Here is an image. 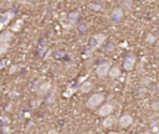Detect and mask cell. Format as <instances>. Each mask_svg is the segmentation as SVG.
I'll return each instance as SVG.
<instances>
[{
	"instance_id": "8fae6325",
	"label": "cell",
	"mask_w": 159,
	"mask_h": 134,
	"mask_svg": "<svg viewBox=\"0 0 159 134\" xmlns=\"http://www.w3.org/2000/svg\"><path fill=\"white\" fill-rule=\"evenodd\" d=\"M81 91L83 92V93H87V92H90L91 89H92V83L91 82H88V81H86V82H83L82 85H81Z\"/></svg>"
},
{
	"instance_id": "2e32d148",
	"label": "cell",
	"mask_w": 159,
	"mask_h": 134,
	"mask_svg": "<svg viewBox=\"0 0 159 134\" xmlns=\"http://www.w3.org/2000/svg\"><path fill=\"white\" fill-rule=\"evenodd\" d=\"M21 25H23V20H19L14 26H13V31H19L21 29Z\"/></svg>"
},
{
	"instance_id": "d6986e66",
	"label": "cell",
	"mask_w": 159,
	"mask_h": 134,
	"mask_svg": "<svg viewBox=\"0 0 159 134\" xmlns=\"http://www.w3.org/2000/svg\"><path fill=\"white\" fill-rule=\"evenodd\" d=\"M123 4H126V5L131 6V4H132V0H123Z\"/></svg>"
},
{
	"instance_id": "5bb4252c",
	"label": "cell",
	"mask_w": 159,
	"mask_h": 134,
	"mask_svg": "<svg viewBox=\"0 0 159 134\" xmlns=\"http://www.w3.org/2000/svg\"><path fill=\"white\" fill-rule=\"evenodd\" d=\"M113 123H114V121H113V118H112V117H106L102 124H103V127L108 128V127H112V125H113Z\"/></svg>"
},
{
	"instance_id": "9a60e30c",
	"label": "cell",
	"mask_w": 159,
	"mask_h": 134,
	"mask_svg": "<svg viewBox=\"0 0 159 134\" xmlns=\"http://www.w3.org/2000/svg\"><path fill=\"white\" fill-rule=\"evenodd\" d=\"M8 50H9V42H6V44H0V56L4 55Z\"/></svg>"
},
{
	"instance_id": "603a6c76",
	"label": "cell",
	"mask_w": 159,
	"mask_h": 134,
	"mask_svg": "<svg viewBox=\"0 0 159 134\" xmlns=\"http://www.w3.org/2000/svg\"><path fill=\"white\" fill-rule=\"evenodd\" d=\"M4 65H5V61H2V62H0V68H3Z\"/></svg>"
},
{
	"instance_id": "4fadbf2b",
	"label": "cell",
	"mask_w": 159,
	"mask_h": 134,
	"mask_svg": "<svg viewBox=\"0 0 159 134\" xmlns=\"http://www.w3.org/2000/svg\"><path fill=\"white\" fill-rule=\"evenodd\" d=\"M50 87H51V85H50L49 82H46V83H43L41 86H40V89H39V93H40V94H44L45 92H47V91L50 89Z\"/></svg>"
},
{
	"instance_id": "484cf974",
	"label": "cell",
	"mask_w": 159,
	"mask_h": 134,
	"mask_svg": "<svg viewBox=\"0 0 159 134\" xmlns=\"http://www.w3.org/2000/svg\"><path fill=\"white\" fill-rule=\"evenodd\" d=\"M158 57H159V56H158Z\"/></svg>"
},
{
	"instance_id": "ac0fdd59",
	"label": "cell",
	"mask_w": 159,
	"mask_h": 134,
	"mask_svg": "<svg viewBox=\"0 0 159 134\" xmlns=\"http://www.w3.org/2000/svg\"><path fill=\"white\" fill-rule=\"evenodd\" d=\"M147 41H148V42H154V41H155V37H154L153 35H148V36H147Z\"/></svg>"
},
{
	"instance_id": "7402d4cb",
	"label": "cell",
	"mask_w": 159,
	"mask_h": 134,
	"mask_svg": "<svg viewBox=\"0 0 159 134\" xmlns=\"http://www.w3.org/2000/svg\"><path fill=\"white\" fill-rule=\"evenodd\" d=\"M16 67H17V66H13V68L10 70V73H13V72H15V71H16Z\"/></svg>"
},
{
	"instance_id": "cb8c5ba5",
	"label": "cell",
	"mask_w": 159,
	"mask_h": 134,
	"mask_svg": "<svg viewBox=\"0 0 159 134\" xmlns=\"http://www.w3.org/2000/svg\"><path fill=\"white\" fill-rule=\"evenodd\" d=\"M10 109H11V104H9V106H8V108H6V110H10Z\"/></svg>"
},
{
	"instance_id": "5b68a950",
	"label": "cell",
	"mask_w": 159,
	"mask_h": 134,
	"mask_svg": "<svg viewBox=\"0 0 159 134\" xmlns=\"http://www.w3.org/2000/svg\"><path fill=\"white\" fill-rule=\"evenodd\" d=\"M109 72V65L108 63H101L98 65L97 70H96V73L99 76V77H105V76H107Z\"/></svg>"
},
{
	"instance_id": "7a4b0ae2",
	"label": "cell",
	"mask_w": 159,
	"mask_h": 134,
	"mask_svg": "<svg viewBox=\"0 0 159 134\" xmlns=\"http://www.w3.org/2000/svg\"><path fill=\"white\" fill-rule=\"evenodd\" d=\"M105 40H106V35H103V34H97V35H94L93 37H91V40L88 41V46H90L92 50H94V49L98 47L99 45H102V44L105 42Z\"/></svg>"
},
{
	"instance_id": "e0dca14e",
	"label": "cell",
	"mask_w": 159,
	"mask_h": 134,
	"mask_svg": "<svg viewBox=\"0 0 159 134\" xmlns=\"http://www.w3.org/2000/svg\"><path fill=\"white\" fill-rule=\"evenodd\" d=\"M73 92H75V88H68L67 91H65L64 96H65V97H68V96H71V94H72Z\"/></svg>"
},
{
	"instance_id": "44dd1931",
	"label": "cell",
	"mask_w": 159,
	"mask_h": 134,
	"mask_svg": "<svg viewBox=\"0 0 159 134\" xmlns=\"http://www.w3.org/2000/svg\"><path fill=\"white\" fill-rule=\"evenodd\" d=\"M47 134H57V130H55V129H51V130H50Z\"/></svg>"
},
{
	"instance_id": "9c48e42d",
	"label": "cell",
	"mask_w": 159,
	"mask_h": 134,
	"mask_svg": "<svg viewBox=\"0 0 159 134\" xmlns=\"http://www.w3.org/2000/svg\"><path fill=\"white\" fill-rule=\"evenodd\" d=\"M11 36H13L11 31H4V32H2V35H0V44L9 42L10 39H11Z\"/></svg>"
},
{
	"instance_id": "30bf717a",
	"label": "cell",
	"mask_w": 159,
	"mask_h": 134,
	"mask_svg": "<svg viewBox=\"0 0 159 134\" xmlns=\"http://www.w3.org/2000/svg\"><path fill=\"white\" fill-rule=\"evenodd\" d=\"M78 17H80V14L77 13V11H73V13H70L68 14V21L71 23V24H75L77 20H78Z\"/></svg>"
},
{
	"instance_id": "3957f363",
	"label": "cell",
	"mask_w": 159,
	"mask_h": 134,
	"mask_svg": "<svg viewBox=\"0 0 159 134\" xmlns=\"http://www.w3.org/2000/svg\"><path fill=\"white\" fill-rule=\"evenodd\" d=\"M14 17V13L13 11H6L5 14H3L0 16V29H4V26L8 25V23Z\"/></svg>"
},
{
	"instance_id": "ffe728a7",
	"label": "cell",
	"mask_w": 159,
	"mask_h": 134,
	"mask_svg": "<svg viewBox=\"0 0 159 134\" xmlns=\"http://www.w3.org/2000/svg\"><path fill=\"white\" fill-rule=\"evenodd\" d=\"M91 6H92L94 10H99V9H101V6H99V5H94V4H91Z\"/></svg>"
},
{
	"instance_id": "6da1fadb",
	"label": "cell",
	"mask_w": 159,
	"mask_h": 134,
	"mask_svg": "<svg viewBox=\"0 0 159 134\" xmlns=\"http://www.w3.org/2000/svg\"><path fill=\"white\" fill-rule=\"evenodd\" d=\"M103 100H105V96H103L102 93H94V94H92L91 97L88 98L87 106H88L90 108H94V107H97V106L101 104V103L103 102Z\"/></svg>"
},
{
	"instance_id": "277c9868",
	"label": "cell",
	"mask_w": 159,
	"mask_h": 134,
	"mask_svg": "<svg viewBox=\"0 0 159 134\" xmlns=\"http://www.w3.org/2000/svg\"><path fill=\"white\" fill-rule=\"evenodd\" d=\"M132 122H133V119H132V117H131V114H128V113H126V114H123V116L119 118V127H122V128H126V127H129L131 124H132Z\"/></svg>"
},
{
	"instance_id": "7c38bea8",
	"label": "cell",
	"mask_w": 159,
	"mask_h": 134,
	"mask_svg": "<svg viewBox=\"0 0 159 134\" xmlns=\"http://www.w3.org/2000/svg\"><path fill=\"white\" fill-rule=\"evenodd\" d=\"M109 76L112 78H116V77H119V74H121V71H119V68L118 67H112L111 70H109Z\"/></svg>"
},
{
	"instance_id": "8992f818",
	"label": "cell",
	"mask_w": 159,
	"mask_h": 134,
	"mask_svg": "<svg viewBox=\"0 0 159 134\" xmlns=\"http://www.w3.org/2000/svg\"><path fill=\"white\" fill-rule=\"evenodd\" d=\"M112 110H113V106L111 103H106V104H103L101 108H99L98 114L99 116H102V117H107L112 113Z\"/></svg>"
},
{
	"instance_id": "d4e9b609",
	"label": "cell",
	"mask_w": 159,
	"mask_h": 134,
	"mask_svg": "<svg viewBox=\"0 0 159 134\" xmlns=\"http://www.w3.org/2000/svg\"><path fill=\"white\" fill-rule=\"evenodd\" d=\"M103 2H105V0H103Z\"/></svg>"
},
{
	"instance_id": "ba28073f",
	"label": "cell",
	"mask_w": 159,
	"mask_h": 134,
	"mask_svg": "<svg viewBox=\"0 0 159 134\" xmlns=\"http://www.w3.org/2000/svg\"><path fill=\"white\" fill-rule=\"evenodd\" d=\"M111 17H112V20H114V21H119L123 17V10L122 9H114L113 11H112V15H111Z\"/></svg>"
},
{
	"instance_id": "52a82bcc",
	"label": "cell",
	"mask_w": 159,
	"mask_h": 134,
	"mask_svg": "<svg viewBox=\"0 0 159 134\" xmlns=\"http://www.w3.org/2000/svg\"><path fill=\"white\" fill-rule=\"evenodd\" d=\"M134 63H135V57L133 55H128L126 57L124 62H123V67H124V70L129 71V70H132L134 67Z\"/></svg>"
}]
</instances>
